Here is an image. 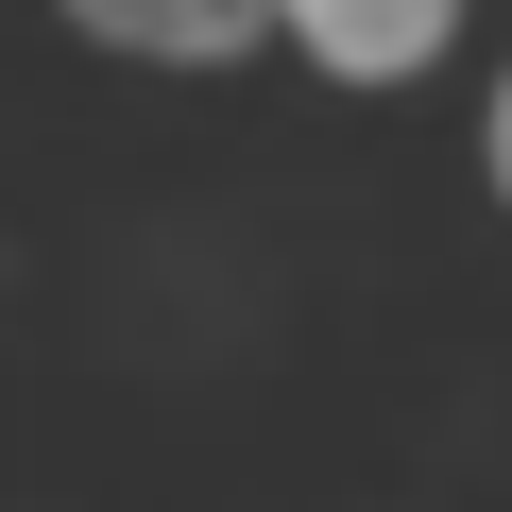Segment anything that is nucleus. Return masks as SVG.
<instances>
[{"label": "nucleus", "mask_w": 512, "mask_h": 512, "mask_svg": "<svg viewBox=\"0 0 512 512\" xmlns=\"http://www.w3.org/2000/svg\"><path fill=\"white\" fill-rule=\"evenodd\" d=\"M478 171H495V205H512V69H495V103H478Z\"/></svg>", "instance_id": "nucleus-3"}, {"label": "nucleus", "mask_w": 512, "mask_h": 512, "mask_svg": "<svg viewBox=\"0 0 512 512\" xmlns=\"http://www.w3.org/2000/svg\"><path fill=\"white\" fill-rule=\"evenodd\" d=\"M291 52L325 86H410L461 52V0H291Z\"/></svg>", "instance_id": "nucleus-2"}, {"label": "nucleus", "mask_w": 512, "mask_h": 512, "mask_svg": "<svg viewBox=\"0 0 512 512\" xmlns=\"http://www.w3.org/2000/svg\"><path fill=\"white\" fill-rule=\"evenodd\" d=\"M52 18L120 69H239V52L291 35V0H52Z\"/></svg>", "instance_id": "nucleus-1"}]
</instances>
